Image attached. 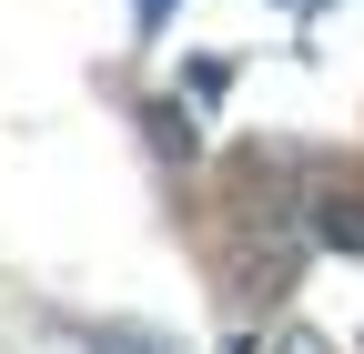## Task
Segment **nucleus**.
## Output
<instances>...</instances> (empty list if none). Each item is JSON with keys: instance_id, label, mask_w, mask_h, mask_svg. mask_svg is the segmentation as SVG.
Instances as JSON below:
<instances>
[]
</instances>
